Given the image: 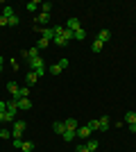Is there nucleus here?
Segmentation results:
<instances>
[{
  "label": "nucleus",
  "instance_id": "nucleus-1",
  "mask_svg": "<svg viewBox=\"0 0 136 152\" xmlns=\"http://www.w3.org/2000/svg\"><path fill=\"white\" fill-rule=\"evenodd\" d=\"M30 70H34L39 77H43L45 73H48V68H45V59L43 57H34V59H30Z\"/></svg>",
  "mask_w": 136,
  "mask_h": 152
},
{
  "label": "nucleus",
  "instance_id": "nucleus-2",
  "mask_svg": "<svg viewBox=\"0 0 136 152\" xmlns=\"http://www.w3.org/2000/svg\"><path fill=\"white\" fill-rule=\"evenodd\" d=\"M66 68H68V59L64 57V59H59L57 64H52L48 70H50V75H59V73H61V70H66Z\"/></svg>",
  "mask_w": 136,
  "mask_h": 152
},
{
  "label": "nucleus",
  "instance_id": "nucleus-3",
  "mask_svg": "<svg viewBox=\"0 0 136 152\" xmlns=\"http://www.w3.org/2000/svg\"><path fill=\"white\" fill-rule=\"evenodd\" d=\"M75 134H77V139H82V141H89V139H91V134H93V129H91L89 125H79Z\"/></svg>",
  "mask_w": 136,
  "mask_h": 152
},
{
  "label": "nucleus",
  "instance_id": "nucleus-4",
  "mask_svg": "<svg viewBox=\"0 0 136 152\" xmlns=\"http://www.w3.org/2000/svg\"><path fill=\"white\" fill-rule=\"evenodd\" d=\"M23 132H25V121H14V132H12V136H14V139H20V136H23Z\"/></svg>",
  "mask_w": 136,
  "mask_h": 152
},
{
  "label": "nucleus",
  "instance_id": "nucleus-5",
  "mask_svg": "<svg viewBox=\"0 0 136 152\" xmlns=\"http://www.w3.org/2000/svg\"><path fill=\"white\" fill-rule=\"evenodd\" d=\"M66 30H71L73 34H75L77 30H82V25H79V18H75V16H73V18H68V23H66Z\"/></svg>",
  "mask_w": 136,
  "mask_h": 152
},
{
  "label": "nucleus",
  "instance_id": "nucleus-6",
  "mask_svg": "<svg viewBox=\"0 0 136 152\" xmlns=\"http://www.w3.org/2000/svg\"><path fill=\"white\" fill-rule=\"evenodd\" d=\"M16 104H18V109H23V111H30V109H32V100H30V98H18Z\"/></svg>",
  "mask_w": 136,
  "mask_h": 152
},
{
  "label": "nucleus",
  "instance_id": "nucleus-7",
  "mask_svg": "<svg viewBox=\"0 0 136 152\" xmlns=\"http://www.w3.org/2000/svg\"><path fill=\"white\" fill-rule=\"evenodd\" d=\"M25 82H27V86H34V84L39 82V75H36L34 70H27V75H25Z\"/></svg>",
  "mask_w": 136,
  "mask_h": 152
},
{
  "label": "nucleus",
  "instance_id": "nucleus-8",
  "mask_svg": "<svg viewBox=\"0 0 136 152\" xmlns=\"http://www.w3.org/2000/svg\"><path fill=\"white\" fill-rule=\"evenodd\" d=\"M39 32H41V37L48 39V41H52V39H55V30H52V27H39Z\"/></svg>",
  "mask_w": 136,
  "mask_h": 152
},
{
  "label": "nucleus",
  "instance_id": "nucleus-9",
  "mask_svg": "<svg viewBox=\"0 0 136 152\" xmlns=\"http://www.w3.org/2000/svg\"><path fill=\"white\" fill-rule=\"evenodd\" d=\"M75 132H77V129H68V127H66V132L61 134V139H64L66 143H71L73 139H77V134H75Z\"/></svg>",
  "mask_w": 136,
  "mask_h": 152
},
{
  "label": "nucleus",
  "instance_id": "nucleus-10",
  "mask_svg": "<svg viewBox=\"0 0 136 152\" xmlns=\"http://www.w3.org/2000/svg\"><path fill=\"white\" fill-rule=\"evenodd\" d=\"M7 91H9V93L14 95V100H16V98H18V91H20V86L16 82H7Z\"/></svg>",
  "mask_w": 136,
  "mask_h": 152
},
{
  "label": "nucleus",
  "instance_id": "nucleus-11",
  "mask_svg": "<svg viewBox=\"0 0 136 152\" xmlns=\"http://www.w3.org/2000/svg\"><path fill=\"white\" fill-rule=\"evenodd\" d=\"M97 123H100V132H107L111 127V121H109V116H102V118H97Z\"/></svg>",
  "mask_w": 136,
  "mask_h": 152
},
{
  "label": "nucleus",
  "instance_id": "nucleus-12",
  "mask_svg": "<svg viewBox=\"0 0 136 152\" xmlns=\"http://www.w3.org/2000/svg\"><path fill=\"white\" fill-rule=\"evenodd\" d=\"M123 123L125 125H134L136 123V111H127V114L123 116Z\"/></svg>",
  "mask_w": 136,
  "mask_h": 152
},
{
  "label": "nucleus",
  "instance_id": "nucleus-13",
  "mask_svg": "<svg viewBox=\"0 0 136 152\" xmlns=\"http://www.w3.org/2000/svg\"><path fill=\"white\" fill-rule=\"evenodd\" d=\"M109 39H111V32H109V30H100V32H97V41H102V43H107Z\"/></svg>",
  "mask_w": 136,
  "mask_h": 152
},
{
  "label": "nucleus",
  "instance_id": "nucleus-14",
  "mask_svg": "<svg viewBox=\"0 0 136 152\" xmlns=\"http://www.w3.org/2000/svg\"><path fill=\"white\" fill-rule=\"evenodd\" d=\"M86 148H89V152H95L97 148H100V143H97V139H93V136H91V139L86 141Z\"/></svg>",
  "mask_w": 136,
  "mask_h": 152
},
{
  "label": "nucleus",
  "instance_id": "nucleus-15",
  "mask_svg": "<svg viewBox=\"0 0 136 152\" xmlns=\"http://www.w3.org/2000/svg\"><path fill=\"white\" fill-rule=\"evenodd\" d=\"M102 48H104V43H102V41H97V39L91 43V50L95 52V55H100V52H102Z\"/></svg>",
  "mask_w": 136,
  "mask_h": 152
},
{
  "label": "nucleus",
  "instance_id": "nucleus-16",
  "mask_svg": "<svg viewBox=\"0 0 136 152\" xmlns=\"http://www.w3.org/2000/svg\"><path fill=\"white\" fill-rule=\"evenodd\" d=\"M39 7H41V2H39V0H30V2L25 5V9H27V12H36Z\"/></svg>",
  "mask_w": 136,
  "mask_h": 152
},
{
  "label": "nucleus",
  "instance_id": "nucleus-17",
  "mask_svg": "<svg viewBox=\"0 0 136 152\" xmlns=\"http://www.w3.org/2000/svg\"><path fill=\"white\" fill-rule=\"evenodd\" d=\"M45 23H50V14H39L36 16V25H45Z\"/></svg>",
  "mask_w": 136,
  "mask_h": 152
},
{
  "label": "nucleus",
  "instance_id": "nucleus-18",
  "mask_svg": "<svg viewBox=\"0 0 136 152\" xmlns=\"http://www.w3.org/2000/svg\"><path fill=\"white\" fill-rule=\"evenodd\" d=\"M52 43H57L59 48H66L71 41H68V39H64V37H55V39H52Z\"/></svg>",
  "mask_w": 136,
  "mask_h": 152
},
{
  "label": "nucleus",
  "instance_id": "nucleus-19",
  "mask_svg": "<svg viewBox=\"0 0 136 152\" xmlns=\"http://www.w3.org/2000/svg\"><path fill=\"white\" fill-rule=\"evenodd\" d=\"M64 125L68 127V129H77L79 123H77V118H68V121H64Z\"/></svg>",
  "mask_w": 136,
  "mask_h": 152
},
{
  "label": "nucleus",
  "instance_id": "nucleus-20",
  "mask_svg": "<svg viewBox=\"0 0 136 152\" xmlns=\"http://www.w3.org/2000/svg\"><path fill=\"white\" fill-rule=\"evenodd\" d=\"M52 129H55V132H57V134H64V132H66V125H64V123H61V121H57V123H55V125H52Z\"/></svg>",
  "mask_w": 136,
  "mask_h": 152
},
{
  "label": "nucleus",
  "instance_id": "nucleus-21",
  "mask_svg": "<svg viewBox=\"0 0 136 152\" xmlns=\"http://www.w3.org/2000/svg\"><path fill=\"white\" fill-rule=\"evenodd\" d=\"M39 48H36V45H32V48H30V50H27V57H30V59H34V57H41V55H39Z\"/></svg>",
  "mask_w": 136,
  "mask_h": 152
},
{
  "label": "nucleus",
  "instance_id": "nucleus-22",
  "mask_svg": "<svg viewBox=\"0 0 136 152\" xmlns=\"http://www.w3.org/2000/svg\"><path fill=\"white\" fill-rule=\"evenodd\" d=\"M20 150H23V152H32L34 150L32 141H23V143H20Z\"/></svg>",
  "mask_w": 136,
  "mask_h": 152
},
{
  "label": "nucleus",
  "instance_id": "nucleus-23",
  "mask_svg": "<svg viewBox=\"0 0 136 152\" xmlns=\"http://www.w3.org/2000/svg\"><path fill=\"white\" fill-rule=\"evenodd\" d=\"M50 43H52V41H48V39L41 37V39H39V43H36V48H39V50H43V48H48Z\"/></svg>",
  "mask_w": 136,
  "mask_h": 152
},
{
  "label": "nucleus",
  "instance_id": "nucleus-24",
  "mask_svg": "<svg viewBox=\"0 0 136 152\" xmlns=\"http://www.w3.org/2000/svg\"><path fill=\"white\" fill-rule=\"evenodd\" d=\"M86 125H89L91 129H93V132H100V123H97V118H93V121H89V123H86Z\"/></svg>",
  "mask_w": 136,
  "mask_h": 152
},
{
  "label": "nucleus",
  "instance_id": "nucleus-25",
  "mask_svg": "<svg viewBox=\"0 0 136 152\" xmlns=\"http://www.w3.org/2000/svg\"><path fill=\"white\" fill-rule=\"evenodd\" d=\"M2 16H5V18H12L14 16V7H2Z\"/></svg>",
  "mask_w": 136,
  "mask_h": 152
},
{
  "label": "nucleus",
  "instance_id": "nucleus-26",
  "mask_svg": "<svg viewBox=\"0 0 136 152\" xmlns=\"http://www.w3.org/2000/svg\"><path fill=\"white\" fill-rule=\"evenodd\" d=\"M73 39H77V41H84V39H86V32H84V30H77L75 34H73Z\"/></svg>",
  "mask_w": 136,
  "mask_h": 152
},
{
  "label": "nucleus",
  "instance_id": "nucleus-27",
  "mask_svg": "<svg viewBox=\"0 0 136 152\" xmlns=\"http://www.w3.org/2000/svg\"><path fill=\"white\" fill-rule=\"evenodd\" d=\"M50 9H52L50 2H41V14H50Z\"/></svg>",
  "mask_w": 136,
  "mask_h": 152
},
{
  "label": "nucleus",
  "instance_id": "nucleus-28",
  "mask_svg": "<svg viewBox=\"0 0 136 152\" xmlns=\"http://www.w3.org/2000/svg\"><path fill=\"white\" fill-rule=\"evenodd\" d=\"M27 95H30V86H23V89L18 91V98H27ZM18 98H16V100H18Z\"/></svg>",
  "mask_w": 136,
  "mask_h": 152
},
{
  "label": "nucleus",
  "instance_id": "nucleus-29",
  "mask_svg": "<svg viewBox=\"0 0 136 152\" xmlns=\"http://www.w3.org/2000/svg\"><path fill=\"white\" fill-rule=\"evenodd\" d=\"M18 23H20V18L16 16V14H14L12 18H7V25H18Z\"/></svg>",
  "mask_w": 136,
  "mask_h": 152
},
{
  "label": "nucleus",
  "instance_id": "nucleus-30",
  "mask_svg": "<svg viewBox=\"0 0 136 152\" xmlns=\"http://www.w3.org/2000/svg\"><path fill=\"white\" fill-rule=\"evenodd\" d=\"M0 139H12V132L9 129H0Z\"/></svg>",
  "mask_w": 136,
  "mask_h": 152
},
{
  "label": "nucleus",
  "instance_id": "nucleus-31",
  "mask_svg": "<svg viewBox=\"0 0 136 152\" xmlns=\"http://www.w3.org/2000/svg\"><path fill=\"white\" fill-rule=\"evenodd\" d=\"M75 152H89V148H86V143H82V145L75 148Z\"/></svg>",
  "mask_w": 136,
  "mask_h": 152
},
{
  "label": "nucleus",
  "instance_id": "nucleus-32",
  "mask_svg": "<svg viewBox=\"0 0 136 152\" xmlns=\"http://www.w3.org/2000/svg\"><path fill=\"white\" fill-rule=\"evenodd\" d=\"M9 66H12V68H14V73H16V70L20 68V64H18V61H14V59H12V61H9Z\"/></svg>",
  "mask_w": 136,
  "mask_h": 152
},
{
  "label": "nucleus",
  "instance_id": "nucleus-33",
  "mask_svg": "<svg viewBox=\"0 0 136 152\" xmlns=\"http://www.w3.org/2000/svg\"><path fill=\"white\" fill-rule=\"evenodd\" d=\"M20 143H23V139H14V148H18V150H20Z\"/></svg>",
  "mask_w": 136,
  "mask_h": 152
},
{
  "label": "nucleus",
  "instance_id": "nucleus-34",
  "mask_svg": "<svg viewBox=\"0 0 136 152\" xmlns=\"http://www.w3.org/2000/svg\"><path fill=\"white\" fill-rule=\"evenodd\" d=\"M0 111H7V102H2V100H0Z\"/></svg>",
  "mask_w": 136,
  "mask_h": 152
},
{
  "label": "nucleus",
  "instance_id": "nucleus-35",
  "mask_svg": "<svg viewBox=\"0 0 136 152\" xmlns=\"http://www.w3.org/2000/svg\"><path fill=\"white\" fill-rule=\"evenodd\" d=\"M0 25H2V27H7V18H5V16H0Z\"/></svg>",
  "mask_w": 136,
  "mask_h": 152
},
{
  "label": "nucleus",
  "instance_id": "nucleus-36",
  "mask_svg": "<svg viewBox=\"0 0 136 152\" xmlns=\"http://www.w3.org/2000/svg\"><path fill=\"white\" fill-rule=\"evenodd\" d=\"M129 132H134V134H136V123H134V125H129Z\"/></svg>",
  "mask_w": 136,
  "mask_h": 152
},
{
  "label": "nucleus",
  "instance_id": "nucleus-37",
  "mask_svg": "<svg viewBox=\"0 0 136 152\" xmlns=\"http://www.w3.org/2000/svg\"><path fill=\"white\" fill-rule=\"evenodd\" d=\"M0 123H5V111H0Z\"/></svg>",
  "mask_w": 136,
  "mask_h": 152
},
{
  "label": "nucleus",
  "instance_id": "nucleus-38",
  "mask_svg": "<svg viewBox=\"0 0 136 152\" xmlns=\"http://www.w3.org/2000/svg\"><path fill=\"white\" fill-rule=\"evenodd\" d=\"M2 66H5V59L0 57V73H2Z\"/></svg>",
  "mask_w": 136,
  "mask_h": 152
}]
</instances>
